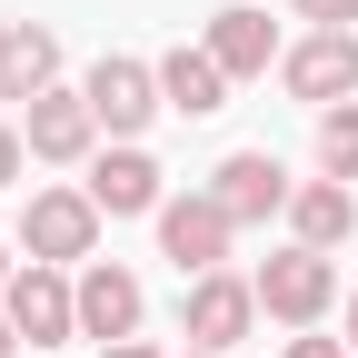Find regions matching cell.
<instances>
[{"instance_id": "1", "label": "cell", "mask_w": 358, "mask_h": 358, "mask_svg": "<svg viewBox=\"0 0 358 358\" xmlns=\"http://www.w3.org/2000/svg\"><path fill=\"white\" fill-rule=\"evenodd\" d=\"M229 229H239V219L219 209L209 189H189V199H159V249L179 259V279H209V268L229 259Z\"/></svg>"}, {"instance_id": "6", "label": "cell", "mask_w": 358, "mask_h": 358, "mask_svg": "<svg viewBox=\"0 0 358 358\" xmlns=\"http://www.w3.org/2000/svg\"><path fill=\"white\" fill-rule=\"evenodd\" d=\"M20 239H30V259H90V239H100V199L90 189H40L30 199V219H20Z\"/></svg>"}, {"instance_id": "9", "label": "cell", "mask_w": 358, "mask_h": 358, "mask_svg": "<svg viewBox=\"0 0 358 358\" xmlns=\"http://www.w3.org/2000/svg\"><path fill=\"white\" fill-rule=\"evenodd\" d=\"M80 329L100 338V348H120L129 329H140V279L110 268V259H90V268H80Z\"/></svg>"}, {"instance_id": "21", "label": "cell", "mask_w": 358, "mask_h": 358, "mask_svg": "<svg viewBox=\"0 0 358 358\" xmlns=\"http://www.w3.org/2000/svg\"><path fill=\"white\" fill-rule=\"evenodd\" d=\"M10 338H20V329H10V308H0V358H10Z\"/></svg>"}, {"instance_id": "17", "label": "cell", "mask_w": 358, "mask_h": 358, "mask_svg": "<svg viewBox=\"0 0 358 358\" xmlns=\"http://www.w3.org/2000/svg\"><path fill=\"white\" fill-rule=\"evenodd\" d=\"M299 20H319V30H348V20H358V0H299Z\"/></svg>"}, {"instance_id": "16", "label": "cell", "mask_w": 358, "mask_h": 358, "mask_svg": "<svg viewBox=\"0 0 358 358\" xmlns=\"http://www.w3.org/2000/svg\"><path fill=\"white\" fill-rule=\"evenodd\" d=\"M319 169H329V179H358V100L319 110Z\"/></svg>"}, {"instance_id": "4", "label": "cell", "mask_w": 358, "mask_h": 358, "mask_svg": "<svg viewBox=\"0 0 358 358\" xmlns=\"http://www.w3.org/2000/svg\"><path fill=\"white\" fill-rule=\"evenodd\" d=\"M259 319V279H229V268H209V279H189V308H179V329H189V348H239Z\"/></svg>"}, {"instance_id": "23", "label": "cell", "mask_w": 358, "mask_h": 358, "mask_svg": "<svg viewBox=\"0 0 358 358\" xmlns=\"http://www.w3.org/2000/svg\"><path fill=\"white\" fill-rule=\"evenodd\" d=\"M0 289H10V259H0Z\"/></svg>"}, {"instance_id": "22", "label": "cell", "mask_w": 358, "mask_h": 358, "mask_svg": "<svg viewBox=\"0 0 358 358\" xmlns=\"http://www.w3.org/2000/svg\"><path fill=\"white\" fill-rule=\"evenodd\" d=\"M348 348H358V299H348Z\"/></svg>"}, {"instance_id": "8", "label": "cell", "mask_w": 358, "mask_h": 358, "mask_svg": "<svg viewBox=\"0 0 358 358\" xmlns=\"http://www.w3.org/2000/svg\"><path fill=\"white\" fill-rule=\"evenodd\" d=\"M229 219H279L299 189H289V169L268 159V150H239V159H219V189H209Z\"/></svg>"}, {"instance_id": "5", "label": "cell", "mask_w": 358, "mask_h": 358, "mask_svg": "<svg viewBox=\"0 0 358 358\" xmlns=\"http://www.w3.org/2000/svg\"><path fill=\"white\" fill-rule=\"evenodd\" d=\"M80 100L100 110V129H110V140H140V129L169 110V100H159V70H140V60H100Z\"/></svg>"}, {"instance_id": "2", "label": "cell", "mask_w": 358, "mask_h": 358, "mask_svg": "<svg viewBox=\"0 0 358 358\" xmlns=\"http://www.w3.org/2000/svg\"><path fill=\"white\" fill-rule=\"evenodd\" d=\"M329 299H338V268H329V249H279V259L259 268V308H268V319H289V329H308Z\"/></svg>"}, {"instance_id": "19", "label": "cell", "mask_w": 358, "mask_h": 358, "mask_svg": "<svg viewBox=\"0 0 358 358\" xmlns=\"http://www.w3.org/2000/svg\"><path fill=\"white\" fill-rule=\"evenodd\" d=\"M20 150H30L20 129H0V189H10V179H20Z\"/></svg>"}, {"instance_id": "14", "label": "cell", "mask_w": 358, "mask_h": 358, "mask_svg": "<svg viewBox=\"0 0 358 358\" xmlns=\"http://www.w3.org/2000/svg\"><path fill=\"white\" fill-rule=\"evenodd\" d=\"M289 229H299V249H338V239L358 229V199H348V179H308V189L289 199Z\"/></svg>"}, {"instance_id": "15", "label": "cell", "mask_w": 358, "mask_h": 358, "mask_svg": "<svg viewBox=\"0 0 358 358\" xmlns=\"http://www.w3.org/2000/svg\"><path fill=\"white\" fill-rule=\"evenodd\" d=\"M159 100L189 110V120H209V110H229V70H219L209 50H169L159 60Z\"/></svg>"}, {"instance_id": "7", "label": "cell", "mask_w": 358, "mask_h": 358, "mask_svg": "<svg viewBox=\"0 0 358 358\" xmlns=\"http://www.w3.org/2000/svg\"><path fill=\"white\" fill-rule=\"evenodd\" d=\"M279 80L299 90V100H319V110L358 100V30H319V40H299V50L279 60Z\"/></svg>"}, {"instance_id": "10", "label": "cell", "mask_w": 358, "mask_h": 358, "mask_svg": "<svg viewBox=\"0 0 358 358\" xmlns=\"http://www.w3.org/2000/svg\"><path fill=\"white\" fill-rule=\"evenodd\" d=\"M90 129H100V110H90V100H70V90H40L30 120H20V140H30V159H80V150H90Z\"/></svg>"}, {"instance_id": "12", "label": "cell", "mask_w": 358, "mask_h": 358, "mask_svg": "<svg viewBox=\"0 0 358 358\" xmlns=\"http://www.w3.org/2000/svg\"><path fill=\"white\" fill-rule=\"evenodd\" d=\"M50 70H60V40L40 30V20H10V30H0V100H40Z\"/></svg>"}, {"instance_id": "11", "label": "cell", "mask_w": 358, "mask_h": 358, "mask_svg": "<svg viewBox=\"0 0 358 358\" xmlns=\"http://www.w3.org/2000/svg\"><path fill=\"white\" fill-rule=\"evenodd\" d=\"M90 199H100L110 219H140V209H159V159L120 140V150H110L100 169H90Z\"/></svg>"}, {"instance_id": "24", "label": "cell", "mask_w": 358, "mask_h": 358, "mask_svg": "<svg viewBox=\"0 0 358 358\" xmlns=\"http://www.w3.org/2000/svg\"><path fill=\"white\" fill-rule=\"evenodd\" d=\"M189 358H219V348H189Z\"/></svg>"}, {"instance_id": "13", "label": "cell", "mask_w": 358, "mask_h": 358, "mask_svg": "<svg viewBox=\"0 0 358 358\" xmlns=\"http://www.w3.org/2000/svg\"><path fill=\"white\" fill-rule=\"evenodd\" d=\"M209 60L229 80H259L268 60H279V30H268V10H219L209 20Z\"/></svg>"}, {"instance_id": "20", "label": "cell", "mask_w": 358, "mask_h": 358, "mask_svg": "<svg viewBox=\"0 0 358 358\" xmlns=\"http://www.w3.org/2000/svg\"><path fill=\"white\" fill-rule=\"evenodd\" d=\"M100 358H159V348H140V338H120V348H100Z\"/></svg>"}, {"instance_id": "18", "label": "cell", "mask_w": 358, "mask_h": 358, "mask_svg": "<svg viewBox=\"0 0 358 358\" xmlns=\"http://www.w3.org/2000/svg\"><path fill=\"white\" fill-rule=\"evenodd\" d=\"M279 358H348V338H289Z\"/></svg>"}, {"instance_id": "3", "label": "cell", "mask_w": 358, "mask_h": 358, "mask_svg": "<svg viewBox=\"0 0 358 358\" xmlns=\"http://www.w3.org/2000/svg\"><path fill=\"white\" fill-rule=\"evenodd\" d=\"M10 329L30 338V348H60L70 329H80V289H60V268L50 259H30V268H10Z\"/></svg>"}]
</instances>
